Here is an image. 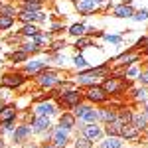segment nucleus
Returning <instances> with one entry per match:
<instances>
[{"label":"nucleus","instance_id":"f257e3e1","mask_svg":"<svg viewBox=\"0 0 148 148\" xmlns=\"http://www.w3.org/2000/svg\"><path fill=\"white\" fill-rule=\"evenodd\" d=\"M103 89L109 93V97H116L121 93H125V89L130 87V81H126V77H114V75H107L103 77Z\"/></svg>","mask_w":148,"mask_h":148},{"label":"nucleus","instance_id":"f03ea898","mask_svg":"<svg viewBox=\"0 0 148 148\" xmlns=\"http://www.w3.org/2000/svg\"><path fill=\"white\" fill-rule=\"evenodd\" d=\"M61 77L57 75V71H53V69L46 67L44 71H40L38 75H36V83H38V87H42V89H47V91H51L56 85H59L61 83Z\"/></svg>","mask_w":148,"mask_h":148},{"label":"nucleus","instance_id":"7ed1b4c3","mask_svg":"<svg viewBox=\"0 0 148 148\" xmlns=\"http://www.w3.org/2000/svg\"><path fill=\"white\" fill-rule=\"evenodd\" d=\"M26 81H28V75H26L24 71L12 69V71H6V73L0 77V85L6 87V89H20Z\"/></svg>","mask_w":148,"mask_h":148},{"label":"nucleus","instance_id":"20e7f679","mask_svg":"<svg viewBox=\"0 0 148 148\" xmlns=\"http://www.w3.org/2000/svg\"><path fill=\"white\" fill-rule=\"evenodd\" d=\"M83 95H85V101L91 103V105H105V103H109V93L103 89V85L99 83V85H91V87H87L85 91H83Z\"/></svg>","mask_w":148,"mask_h":148},{"label":"nucleus","instance_id":"39448f33","mask_svg":"<svg viewBox=\"0 0 148 148\" xmlns=\"http://www.w3.org/2000/svg\"><path fill=\"white\" fill-rule=\"evenodd\" d=\"M69 132L71 130H67V128H63V126H51L49 128V142H53L56 146L59 148H65L69 142Z\"/></svg>","mask_w":148,"mask_h":148},{"label":"nucleus","instance_id":"423d86ee","mask_svg":"<svg viewBox=\"0 0 148 148\" xmlns=\"http://www.w3.org/2000/svg\"><path fill=\"white\" fill-rule=\"evenodd\" d=\"M16 18L22 24H36V22H46L47 20L46 12H30V10H18Z\"/></svg>","mask_w":148,"mask_h":148},{"label":"nucleus","instance_id":"0eeeda50","mask_svg":"<svg viewBox=\"0 0 148 148\" xmlns=\"http://www.w3.org/2000/svg\"><path fill=\"white\" fill-rule=\"evenodd\" d=\"M103 134H105V130H103V128L97 125V123H89V125H83V126H81V136L89 138L91 142L101 140Z\"/></svg>","mask_w":148,"mask_h":148},{"label":"nucleus","instance_id":"6e6552de","mask_svg":"<svg viewBox=\"0 0 148 148\" xmlns=\"http://www.w3.org/2000/svg\"><path fill=\"white\" fill-rule=\"evenodd\" d=\"M34 114L36 116H53V114H57V105L51 101V99L42 101V103H36Z\"/></svg>","mask_w":148,"mask_h":148},{"label":"nucleus","instance_id":"1a4fd4ad","mask_svg":"<svg viewBox=\"0 0 148 148\" xmlns=\"http://www.w3.org/2000/svg\"><path fill=\"white\" fill-rule=\"evenodd\" d=\"M32 132L34 134H44V132H49V128H51V121H49V116H36L32 119Z\"/></svg>","mask_w":148,"mask_h":148},{"label":"nucleus","instance_id":"9d476101","mask_svg":"<svg viewBox=\"0 0 148 148\" xmlns=\"http://www.w3.org/2000/svg\"><path fill=\"white\" fill-rule=\"evenodd\" d=\"M30 136H32V126L26 125V123L18 125L12 130V140H14V144H22L24 140H28Z\"/></svg>","mask_w":148,"mask_h":148},{"label":"nucleus","instance_id":"9b49d317","mask_svg":"<svg viewBox=\"0 0 148 148\" xmlns=\"http://www.w3.org/2000/svg\"><path fill=\"white\" fill-rule=\"evenodd\" d=\"M46 67H47V63H46V61H42V59L26 61V63H24V73H26V75H32V77H36L40 71H44Z\"/></svg>","mask_w":148,"mask_h":148},{"label":"nucleus","instance_id":"f8f14e48","mask_svg":"<svg viewBox=\"0 0 148 148\" xmlns=\"http://www.w3.org/2000/svg\"><path fill=\"white\" fill-rule=\"evenodd\" d=\"M119 136L123 138V140H138V138H140V130H138L132 123H128V125L121 126V134H119Z\"/></svg>","mask_w":148,"mask_h":148},{"label":"nucleus","instance_id":"ddd939ff","mask_svg":"<svg viewBox=\"0 0 148 148\" xmlns=\"http://www.w3.org/2000/svg\"><path fill=\"white\" fill-rule=\"evenodd\" d=\"M116 121V107H101L99 109V123L109 125Z\"/></svg>","mask_w":148,"mask_h":148},{"label":"nucleus","instance_id":"4468645a","mask_svg":"<svg viewBox=\"0 0 148 148\" xmlns=\"http://www.w3.org/2000/svg\"><path fill=\"white\" fill-rule=\"evenodd\" d=\"M113 16L114 18H132L134 16V8H132V4H126V2L116 4L113 8Z\"/></svg>","mask_w":148,"mask_h":148},{"label":"nucleus","instance_id":"2eb2a0df","mask_svg":"<svg viewBox=\"0 0 148 148\" xmlns=\"http://www.w3.org/2000/svg\"><path fill=\"white\" fill-rule=\"evenodd\" d=\"M75 8H77L81 14L89 16V14H95V12L99 10V4H97L95 0H79V2L75 4Z\"/></svg>","mask_w":148,"mask_h":148},{"label":"nucleus","instance_id":"dca6fc26","mask_svg":"<svg viewBox=\"0 0 148 148\" xmlns=\"http://www.w3.org/2000/svg\"><path fill=\"white\" fill-rule=\"evenodd\" d=\"M59 126H63V128H67V130H73V128L77 126L75 114L71 113V111H63V113L59 114Z\"/></svg>","mask_w":148,"mask_h":148},{"label":"nucleus","instance_id":"f3484780","mask_svg":"<svg viewBox=\"0 0 148 148\" xmlns=\"http://www.w3.org/2000/svg\"><path fill=\"white\" fill-rule=\"evenodd\" d=\"M132 109L130 107H126V105H121V107H116V121L121 123V125H128V123H132Z\"/></svg>","mask_w":148,"mask_h":148},{"label":"nucleus","instance_id":"a211bd4d","mask_svg":"<svg viewBox=\"0 0 148 148\" xmlns=\"http://www.w3.org/2000/svg\"><path fill=\"white\" fill-rule=\"evenodd\" d=\"M132 125L136 126L140 132H144V130H148V116L144 111H134L132 113Z\"/></svg>","mask_w":148,"mask_h":148},{"label":"nucleus","instance_id":"6ab92c4d","mask_svg":"<svg viewBox=\"0 0 148 148\" xmlns=\"http://www.w3.org/2000/svg\"><path fill=\"white\" fill-rule=\"evenodd\" d=\"M18 116V107L16 105H2V109H0V121H10V119H16Z\"/></svg>","mask_w":148,"mask_h":148},{"label":"nucleus","instance_id":"aec40b11","mask_svg":"<svg viewBox=\"0 0 148 148\" xmlns=\"http://www.w3.org/2000/svg\"><path fill=\"white\" fill-rule=\"evenodd\" d=\"M130 97L136 103H146L148 101V87H136V89H130Z\"/></svg>","mask_w":148,"mask_h":148},{"label":"nucleus","instance_id":"412c9836","mask_svg":"<svg viewBox=\"0 0 148 148\" xmlns=\"http://www.w3.org/2000/svg\"><path fill=\"white\" fill-rule=\"evenodd\" d=\"M101 148H125V142L121 136H107L101 142Z\"/></svg>","mask_w":148,"mask_h":148},{"label":"nucleus","instance_id":"4be33fe9","mask_svg":"<svg viewBox=\"0 0 148 148\" xmlns=\"http://www.w3.org/2000/svg\"><path fill=\"white\" fill-rule=\"evenodd\" d=\"M79 121L83 123V125H89V123H99V109H97V107H91V109L83 114Z\"/></svg>","mask_w":148,"mask_h":148},{"label":"nucleus","instance_id":"5701e85b","mask_svg":"<svg viewBox=\"0 0 148 148\" xmlns=\"http://www.w3.org/2000/svg\"><path fill=\"white\" fill-rule=\"evenodd\" d=\"M91 107H93L91 103H87V101H81L79 105H75V107L71 109V113L75 114V119H81V116H83V114L87 113V111H89Z\"/></svg>","mask_w":148,"mask_h":148},{"label":"nucleus","instance_id":"b1692460","mask_svg":"<svg viewBox=\"0 0 148 148\" xmlns=\"http://www.w3.org/2000/svg\"><path fill=\"white\" fill-rule=\"evenodd\" d=\"M36 34H40V28L36 24H24L20 28V36H24V38H34Z\"/></svg>","mask_w":148,"mask_h":148},{"label":"nucleus","instance_id":"393cba45","mask_svg":"<svg viewBox=\"0 0 148 148\" xmlns=\"http://www.w3.org/2000/svg\"><path fill=\"white\" fill-rule=\"evenodd\" d=\"M121 123H119V121H114V123H109V125H105V128H103V130H105V134H107V136H119V134H121Z\"/></svg>","mask_w":148,"mask_h":148},{"label":"nucleus","instance_id":"a878e982","mask_svg":"<svg viewBox=\"0 0 148 148\" xmlns=\"http://www.w3.org/2000/svg\"><path fill=\"white\" fill-rule=\"evenodd\" d=\"M28 57H30V56H28L24 49L18 47L16 51H12V53H10V61H12V63H26V61H28Z\"/></svg>","mask_w":148,"mask_h":148},{"label":"nucleus","instance_id":"bb28decb","mask_svg":"<svg viewBox=\"0 0 148 148\" xmlns=\"http://www.w3.org/2000/svg\"><path fill=\"white\" fill-rule=\"evenodd\" d=\"M16 22V18L14 16H6V14H0V32H6V30H10L12 26Z\"/></svg>","mask_w":148,"mask_h":148},{"label":"nucleus","instance_id":"cd10ccee","mask_svg":"<svg viewBox=\"0 0 148 148\" xmlns=\"http://www.w3.org/2000/svg\"><path fill=\"white\" fill-rule=\"evenodd\" d=\"M69 34H71V36H75V38H81V36H85V34H87V26H85L83 22L73 24V26L69 28Z\"/></svg>","mask_w":148,"mask_h":148},{"label":"nucleus","instance_id":"c85d7f7f","mask_svg":"<svg viewBox=\"0 0 148 148\" xmlns=\"http://www.w3.org/2000/svg\"><path fill=\"white\" fill-rule=\"evenodd\" d=\"M93 46V40L89 38V36H81V38H77V42H75V47L79 49V51H83V49H87V47Z\"/></svg>","mask_w":148,"mask_h":148},{"label":"nucleus","instance_id":"c756f323","mask_svg":"<svg viewBox=\"0 0 148 148\" xmlns=\"http://www.w3.org/2000/svg\"><path fill=\"white\" fill-rule=\"evenodd\" d=\"M42 8H44V2H22V8H20V10L42 12Z\"/></svg>","mask_w":148,"mask_h":148},{"label":"nucleus","instance_id":"7c9ffc66","mask_svg":"<svg viewBox=\"0 0 148 148\" xmlns=\"http://www.w3.org/2000/svg\"><path fill=\"white\" fill-rule=\"evenodd\" d=\"M73 148H93V142L89 140V138H85V136H77L75 138V144H73Z\"/></svg>","mask_w":148,"mask_h":148},{"label":"nucleus","instance_id":"2f4dec72","mask_svg":"<svg viewBox=\"0 0 148 148\" xmlns=\"http://www.w3.org/2000/svg\"><path fill=\"white\" fill-rule=\"evenodd\" d=\"M71 61H73V65H75V67L79 69H85L87 67V63H89V61H87V59H85V57L81 56V53H77V56H73V59H71Z\"/></svg>","mask_w":148,"mask_h":148},{"label":"nucleus","instance_id":"473e14b6","mask_svg":"<svg viewBox=\"0 0 148 148\" xmlns=\"http://www.w3.org/2000/svg\"><path fill=\"white\" fill-rule=\"evenodd\" d=\"M136 81L142 85V87H148V67L146 69H140L136 75Z\"/></svg>","mask_w":148,"mask_h":148},{"label":"nucleus","instance_id":"72a5a7b5","mask_svg":"<svg viewBox=\"0 0 148 148\" xmlns=\"http://www.w3.org/2000/svg\"><path fill=\"white\" fill-rule=\"evenodd\" d=\"M132 20H134V22H144V20H148V10H146V8H142V10H134Z\"/></svg>","mask_w":148,"mask_h":148},{"label":"nucleus","instance_id":"f704fd0d","mask_svg":"<svg viewBox=\"0 0 148 148\" xmlns=\"http://www.w3.org/2000/svg\"><path fill=\"white\" fill-rule=\"evenodd\" d=\"M0 14H6V16H14V18H16L18 10H16L14 6H10V4H2V6H0Z\"/></svg>","mask_w":148,"mask_h":148},{"label":"nucleus","instance_id":"c9c22d12","mask_svg":"<svg viewBox=\"0 0 148 148\" xmlns=\"http://www.w3.org/2000/svg\"><path fill=\"white\" fill-rule=\"evenodd\" d=\"M103 38L109 44H121L123 42V36H119V34H103Z\"/></svg>","mask_w":148,"mask_h":148},{"label":"nucleus","instance_id":"e433bc0d","mask_svg":"<svg viewBox=\"0 0 148 148\" xmlns=\"http://www.w3.org/2000/svg\"><path fill=\"white\" fill-rule=\"evenodd\" d=\"M138 71H140V67H138L136 63H134V65H130V67H126V69H125V77H126V79H128V77H136Z\"/></svg>","mask_w":148,"mask_h":148},{"label":"nucleus","instance_id":"4c0bfd02","mask_svg":"<svg viewBox=\"0 0 148 148\" xmlns=\"http://www.w3.org/2000/svg\"><path fill=\"white\" fill-rule=\"evenodd\" d=\"M148 46V36H142V38H138L136 40V44H134V51H138V49H144V47Z\"/></svg>","mask_w":148,"mask_h":148},{"label":"nucleus","instance_id":"58836bf2","mask_svg":"<svg viewBox=\"0 0 148 148\" xmlns=\"http://www.w3.org/2000/svg\"><path fill=\"white\" fill-rule=\"evenodd\" d=\"M65 47V42H53L51 47H49V51H59V49H63Z\"/></svg>","mask_w":148,"mask_h":148},{"label":"nucleus","instance_id":"ea45409f","mask_svg":"<svg viewBox=\"0 0 148 148\" xmlns=\"http://www.w3.org/2000/svg\"><path fill=\"white\" fill-rule=\"evenodd\" d=\"M40 148H59V146H56L53 142H47V140H46V142H44V144H42Z\"/></svg>","mask_w":148,"mask_h":148},{"label":"nucleus","instance_id":"a19ab883","mask_svg":"<svg viewBox=\"0 0 148 148\" xmlns=\"http://www.w3.org/2000/svg\"><path fill=\"white\" fill-rule=\"evenodd\" d=\"M61 28H63V24H59V22H53V24H51V30H53V32L61 30Z\"/></svg>","mask_w":148,"mask_h":148},{"label":"nucleus","instance_id":"79ce46f5","mask_svg":"<svg viewBox=\"0 0 148 148\" xmlns=\"http://www.w3.org/2000/svg\"><path fill=\"white\" fill-rule=\"evenodd\" d=\"M142 111H144V113H146V116H148V101L144 103V109H142Z\"/></svg>","mask_w":148,"mask_h":148},{"label":"nucleus","instance_id":"37998d69","mask_svg":"<svg viewBox=\"0 0 148 148\" xmlns=\"http://www.w3.org/2000/svg\"><path fill=\"white\" fill-rule=\"evenodd\" d=\"M22 2H44V0H22Z\"/></svg>","mask_w":148,"mask_h":148},{"label":"nucleus","instance_id":"c03bdc74","mask_svg":"<svg viewBox=\"0 0 148 148\" xmlns=\"http://www.w3.org/2000/svg\"><path fill=\"white\" fill-rule=\"evenodd\" d=\"M6 144H4V140H2V136H0V148H4Z\"/></svg>","mask_w":148,"mask_h":148},{"label":"nucleus","instance_id":"a18cd8bd","mask_svg":"<svg viewBox=\"0 0 148 148\" xmlns=\"http://www.w3.org/2000/svg\"><path fill=\"white\" fill-rule=\"evenodd\" d=\"M142 53H144V56H148V46L144 47V49H142Z\"/></svg>","mask_w":148,"mask_h":148},{"label":"nucleus","instance_id":"49530a36","mask_svg":"<svg viewBox=\"0 0 148 148\" xmlns=\"http://www.w3.org/2000/svg\"><path fill=\"white\" fill-rule=\"evenodd\" d=\"M95 2H97V4H99V6H101L103 2H107V0H95Z\"/></svg>","mask_w":148,"mask_h":148},{"label":"nucleus","instance_id":"de8ad7c7","mask_svg":"<svg viewBox=\"0 0 148 148\" xmlns=\"http://www.w3.org/2000/svg\"><path fill=\"white\" fill-rule=\"evenodd\" d=\"M2 65H4V61H2V57H0V67H2Z\"/></svg>","mask_w":148,"mask_h":148},{"label":"nucleus","instance_id":"09e8293b","mask_svg":"<svg viewBox=\"0 0 148 148\" xmlns=\"http://www.w3.org/2000/svg\"><path fill=\"white\" fill-rule=\"evenodd\" d=\"M2 105H4V103H2V99H0V109H2Z\"/></svg>","mask_w":148,"mask_h":148},{"label":"nucleus","instance_id":"8fccbe9b","mask_svg":"<svg viewBox=\"0 0 148 148\" xmlns=\"http://www.w3.org/2000/svg\"><path fill=\"white\" fill-rule=\"evenodd\" d=\"M2 4H4V0H0V6H2Z\"/></svg>","mask_w":148,"mask_h":148},{"label":"nucleus","instance_id":"3c124183","mask_svg":"<svg viewBox=\"0 0 148 148\" xmlns=\"http://www.w3.org/2000/svg\"><path fill=\"white\" fill-rule=\"evenodd\" d=\"M30 148H40V146H30Z\"/></svg>","mask_w":148,"mask_h":148},{"label":"nucleus","instance_id":"603ef678","mask_svg":"<svg viewBox=\"0 0 148 148\" xmlns=\"http://www.w3.org/2000/svg\"><path fill=\"white\" fill-rule=\"evenodd\" d=\"M0 34H2V32H0Z\"/></svg>","mask_w":148,"mask_h":148},{"label":"nucleus","instance_id":"864d4df0","mask_svg":"<svg viewBox=\"0 0 148 148\" xmlns=\"http://www.w3.org/2000/svg\"><path fill=\"white\" fill-rule=\"evenodd\" d=\"M0 49H2V47H0Z\"/></svg>","mask_w":148,"mask_h":148},{"label":"nucleus","instance_id":"5fc2aeb1","mask_svg":"<svg viewBox=\"0 0 148 148\" xmlns=\"http://www.w3.org/2000/svg\"><path fill=\"white\" fill-rule=\"evenodd\" d=\"M4 148H6V146H4Z\"/></svg>","mask_w":148,"mask_h":148}]
</instances>
